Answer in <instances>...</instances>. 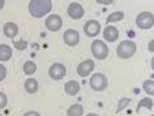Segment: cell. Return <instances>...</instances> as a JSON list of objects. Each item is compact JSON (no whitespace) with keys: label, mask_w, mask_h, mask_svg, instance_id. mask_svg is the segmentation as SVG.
<instances>
[{"label":"cell","mask_w":154,"mask_h":116,"mask_svg":"<svg viewBox=\"0 0 154 116\" xmlns=\"http://www.w3.org/2000/svg\"><path fill=\"white\" fill-rule=\"evenodd\" d=\"M52 8L50 0H32L29 4V11L34 17L40 18L49 13Z\"/></svg>","instance_id":"cell-1"},{"label":"cell","mask_w":154,"mask_h":116,"mask_svg":"<svg viewBox=\"0 0 154 116\" xmlns=\"http://www.w3.org/2000/svg\"><path fill=\"white\" fill-rule=\"evenodd\" d=\"M136 49V44L134 42L128 40L123 41L118 46L117 54L121 58H130L135 54Z\"/></svg>","instance_id":"cell-2"},{"label":"cell","mask_w":154,"mask_h":116,"mask_svg":"<svg viewBox=\"0 0 154 116\" xmlns=\"http://www.w3.org/2000/svg\"><path fill=\"white\" fill-rule=\"evenodd\" d=\"M91 49L92 54L97 59L104 60L108 56L109 49L107 45L101 40H94L91 45Z\"/></svg>","instance_id":"cell-3"},{"label":"cell","mask_w":154,"mask_h":116,"mask_svg":"<svg viewBox=\"0 0 154 116\" xmlns=\"http://www.w3.org/2000/svg\"><path fill=\"white\" fill-rule=\"evenodd\" d=\"M91 88L96 92H101L106 89L107 80L105 75L101 73H96L91 77L89 80Z\"/></svg>","instance_id":"cell-4"},{"label":"cell","mask_w":154,"mask_h":116,"mask_svg":"<svg viewBox=\"0 0 154 116\" xmlns=\"http://www.w3.org/2000/svg\"><path fill=\"white\" fill-rule=\"evenodd\" d=\"M136 23L140 29H150L154 24L153 14L148 12H141L137 17Z\"/></svg>","instance_id":"cell-5"},{"label":"cell","mask_w":154,"mask_h":116,"mask_svg":"<svg viewBox=\"0 0 154 116\" xmlns=\"http://www.w3.org/2000/svg\"><path fill=\"white\" fill-rule=\"evenodd\" d=\"M66 74V68L62 64H54L49 68L48 74L51 78L55 80H59L63 78Z\"/></svg>","instance_id":"cell-6"},{"label":"cell","mask_w":154,"mask_h":116,"mask_svg":"<svg viewBox=\"0 0 154 116\" xmlns=\"http://www.w3.org/2000/svg\"><path fill=\"white\" fill-rule=\"evenodd\" d=\"M83 29L86 36L89 37H95L100 33L101 26L98 21L90 20L85 23Z\"/></svg>","instance_id":"cell-7"},{"label":"cell","mask_w":154,"mask_h":116,"mask_svg":"<svg viewBox=\"0 0 154 116\" xmlns=\"http://www.w3.org/2000/svg\"><path fill=\"white\" fill-rule=\"evenodd\" d=\"M62 24L61 18L57 14L49 15L45 21V26L47 29L53 32L59 31L61 27Z\"/></svg>","instance_id":"cell-8"},{"label":"cell","mask_w":154,"mask_h":116,"mask_svg":"<svg viewBox=\"0 0 154 116\" xmlns=\"http://www.w3.org/2000/svg\"><path fill=\"white\" fill-rule=\"evenodd\" d=\"M95 67V62L93 60H86L79 64L77 68V73L80 77H85L94 71Z\"/></svg>","instance_id":"cell-9"},{"label":"cell","mask_w":154,"mask_h":116,"mask_svg":"<svg viewBox=\"0 0 154 116\" xmlns=\"http://www.w3.org/2000/svg\"><path fill=\"white\" fill-rule=\"evenodd\" d=\"M64 42L70 46L77 45L79 42V31L69 29L65 31L63 36Z\"/></svg>","instance_id":"cell-10"},{"label":"cell","mask_w":154,"mask_h":116,"mask_svg":"<svg viewBox=\"0 0 154 116\" xmlns=\"http://www.w3.org/2000/svg\"><path fill=\"white\" fill-rule=\"evenodd\" d=\"M67 13L71 18L79 20L83 17L85 13L83 8L78 3H72L67 9Z\"/></svg>","instance_id":"cell-11"},{"label":"cell","mask_w":154,"mask_h":116,"mask_svg":"<svg viewBox=\"0 0 154 116\" xmlns=\"http://www.w3.org/2000/svg\"><path fill=\"white\" fill-rule=\"evenodd\" d=\"M119 31L116 27L109 25L105 27L103 32V38L108 42H115L119 37Z\"/></svg>","instance_id":"cell-12"},{"label":"cell","mask_w":154,"mask_h":116,"mask_svg":"<svg viewBox=\"0 0 154 116\" xmlns=\"http://www.w3.org/2000/svg\"><path fill=\"white\" fill-rule=\"evenodd\" d=\"M80 89L79 83L74 80L69 81L64 86L66 93L70 96H76L79 92Z\"/></svg>","instance_id":"cell-13"},{"label":"cell","mask_w":154,"mask_h":116,"mask_svg":"<svg viewBox=\"0 0 154 116\" xmlns=\"http://www.w3.org/2000/svg\"><path fill=\"white\" fill-rule=\"evenodd\" d=\"M3 31L7 37L12 39L18 34L17 25L14 23H7L4 26Z\"/></svg>","instance_id":"cell-14"},{"label":"cell","mask_w":154,"mask_h":116,"mask_svg":"<svg viewBox=\"0 0 154 116\" xmlns=\"http://www.w3.org/2000/svg\"><path fill=\"white\" fill-rule=\"evenodd\" d=\"M12 56V49L10 46L4 44H0V61H8Z\"/></svg>","instance_id":"cell-15"},{"label":"cell","mask_w":154,"mask_h":116,"mask_svg":"<svg viewBox=\"0 0 154 116\" xmlns=\"http://www.w3.org/2000/svg\"><path fill=\"white\" fill-rule=\"evenodd\" d=\"M24 87L26 92L29 94H34L38 90V83L35 79H27L25 82Z\"/></svg>","instance_id":"cell-16"},{"label":"cell","mask_w":154,"mask_h":116,"mask_svg":"<svg viewBox=\"0 0 154 116\" xmlns=\"http://www.w3.org/2000/svg\"><path fill=\"white\" fill-rule=\"evenodd\" d=\"M68 116H82L83 114V107L79 104L72 105L67 110Z\"/></svg>","instance_id":"cell-17"},{"label":"cell","mask_w":154,"mask_h":116,"mask_svg":"<svg viewBox=\"0 0 154 116\" xmlns=\"http://www.w3.org/2000/svg\"><path fill=\"white\" fill-rule=\"evenodd\" d=\"M153 106V102L152 100L149 97H145L140 100L137 106L136 112L138 113L140 108L144 107L150 110H152V107Z\"/></svg>","instance_id":"cell-18"},{"label":"cell","mask_w":154,"mask_h":116,"mask_svg":"<svg viewBox=\"0 0 154 116\" xmlns=\"http://www.w3.org/2000/svg\"><path fill=\"white\" fill-rule=\"evenodd\" d=\"M37 66L32 61H27L23 64V70L25 74L28 76L33 75L35 73Z\"/></svg>","instance_id":"cell-19"},{"label":"cell","mask_w":154,"mask_h":116,"mask_svg":"<svg viewBox=\"0 0 154 116\" xmlns=\"http://www.w3.org/2000/svg\"><path fill=\"white\" fill-rule=\"evenodd\" d=\"M124 18V13L122 12H116L112 13L108 16L106 20V24L109 23L119 21L123 20Z\"/></svg>","instance_id":"cell-20"},{"label":"cell","mask_w":154,"mask_h":116,"mask_svg":"<svg viewBox=\"0 0 154 116\" xmlns=\"http://www.w3.org/2000/svg\"><path fill=\"white\" fill-rule=\"evenodd\" d=\"M143 90L146 93L150 96L154 95V81L150 80H147L143 83Z\"/></svg>","instance_id":"cell-21"},{"label":"cell","mask_w":154,"mask_h":116,"mask_svg":"<svg viewBox=\"0 0 154 116\" xmlns=\"http://www.w3.org/2000/svg\"><path fill=\"white\" fill-rule=\"evenodd\" d=\"M12 42L14 47L18 50H23L27 48L28 42L26 41L23 40L22 38H21L19 41L15 42L12 40Z\"/></svg>","instance_id":"cell-22"},{"label":"cell","mask_w":154,"mask_h":116,"mask_svg":"<svg viewBox=\"0 0 154 116\" xmlns=\"http://www.w3.org/2000/svg\"><path fill=\"white\" fill-rule=\"evenodd\" d=\"M8 103V99L6 95L0 92V110L4 109Z\"/></svg>","instance_id":"cell-23"},{"label":"cell","mask_w":154,"mask_h":116,"mask_svg":"<svg viewBox=\"0 0 154 116\" xmlns=\"http://www.w3.org/2000/svg\"><path fill=\"white\" fill-rule=\"evenodd\" d=\"M131 99H126V98H124L122 99L119 102L118 105V108L117 112H119L121 110H123V109L127 106V105L129 104V102H131Z\"/></svg>","instance_id":"cell-24"},{"label":"cell","mask_w":154,"mask_h":116,"mask_svg":"<svg viewBox=\"0 0 154 116\" xmlns=\"http://www.w3.org/2000/svg\"><path fill=\"white\" fill-rule=\"evenodd\" d=\"M6 69L2 64H0V81L5 80L6 77Z\"/></svg>","instance_id":"cell-25"},{"label":"cell","mask_w":154,"mask_h":116,"mask_svg":"<svg viewBox=\"0 0 154 116\" xmlns=\"http://www.w3.org/2000/svg\"><path fill=\"white\" fill-rule=\"evenodd\" d=\"M23 116H41V115L38 112H35V111H29L26 113Z\"/></svg>","instance_id":"cell-26"},{"label":"cell","mask_w":154,"mask_h":116,"mask_svg":"<svg viewBox=\"0 0 154 116\" xmlns=\"http://www.w3.org/2000/svg\"><path fill=\"white\" fill-rule=\"evenodd\" d=\"M5 1L0 0V10L3 8L4 6L5 5Z\"/></svg>","instance_id":"cell-27"},{"label":"cell","mask_w":154,"mask_h":116,"mask_svg":"<svg viewBox=\"0 0 154 116\" xmlns=\"http://www.w3.org/2000/svg\"><path fill=\"white\" fill-rule=\"evenodd\" d=\"M85 116H99L98 115L96 114L91 113V114H88V115Z\"/></svg>","instance_id":"cell-28"},{"label":"cell","mask_w":154,"mask_h":116,"mask_svg":"<svg viewBox=\"0 0 154 116\" xmlns=\"http://www.w3.org/2000/svg\"><path fill=\"white\" fill-rule=\"evenodd\" d=\"M2 114H0V116H2Z\"/></svg>","instance_id":"cell-29"},{"label":"cell","mask_w":154,"mask_h":116,"mask_svg":"<svg viewBox=\"0 0 154 116\" xmlns=\"http://www.w3.org/2000/svg\"><path fill=\"white\" fill-rule=\"evenodd\" d=\"M151 116H154V114H153V115H152Z\"/></svg>","instance_id":"cell-30"}]
</instances>
